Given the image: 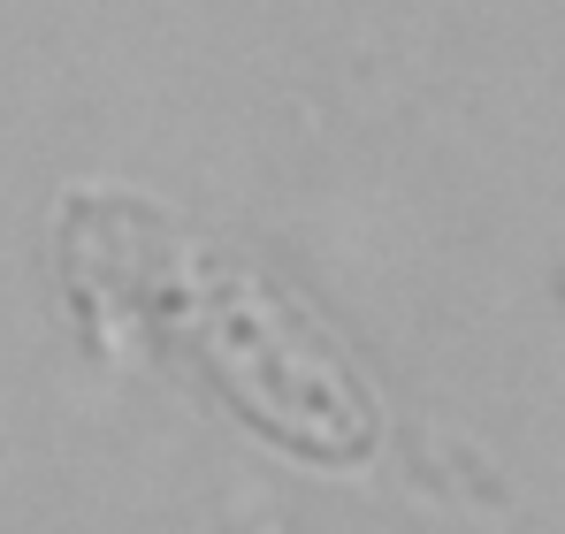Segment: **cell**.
Returning <instances> with one entry per match:
<instances>
[{"label":"cell","instance_id":"obj_1","mask_svg":"<svg viewBox=\"0 0 565 534\" xmlns=\"http://www.w3.org/2000/svg\"><path fill=\"white\" fill-rule=\"evenodd\" d=\"M54 260L99 352L161 359L214 382L237 420L298 458L352 466L382 444L375 389L329 337V321L138 191H70Z\"/></svg>","mask_w":565,"mask_h":534}]
</instances>
